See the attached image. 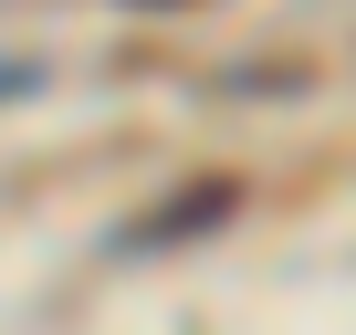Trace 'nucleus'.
<instances>
[{"instance_id":"f257e3e1","label":"nucleus","mask_w":356,"mask_h":335,"mask_svg":"<svg viewBox=\"0 0 356 335\" xmlns=\"http://www.w3.org/2000/svg\"><path fill=\"white\" fill-rule=\"evenodd\" d=\"M220 210H231V179H200V189H178V199H157V210H147V220H136L126 241H136V252H168L178 231H210Z\"/></svg>"}]
</instances>
